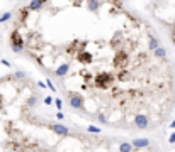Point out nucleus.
<instances>
[{"label": "nucleus", "instance_id": "nucleus-1", "mask_svg": "<svg viewBox=\"0 0 175 152\" xmlns=\"http://www.w3.org/2000/svg\"><path fill=\"white\" fill-rule=\"evenodd\" d=\"M12 47L55 78L70 107L104 125L148 130L175 103V73L153 27L117 0H34Z\"/></svg>", "mask_w": 175, "mask_h": 152}]
</instances>
